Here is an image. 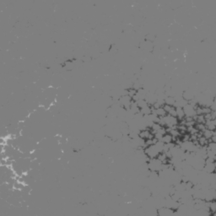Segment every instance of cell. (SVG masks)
<instances>
[{"label":"cell","mask_w":216,"mask_h":216,"mask_svg":"<svg viewBox=\"0 0 216 216\" xmlns=\"http://www.w3.org/2000/svg\"><path fill=\"white\" fill-rule=\"evenodd\" d=\"M212 141H214V142H215L216 143V133H214V136H213Z\"/></svg>","instance_id":"obj_1"}]
</instances>
